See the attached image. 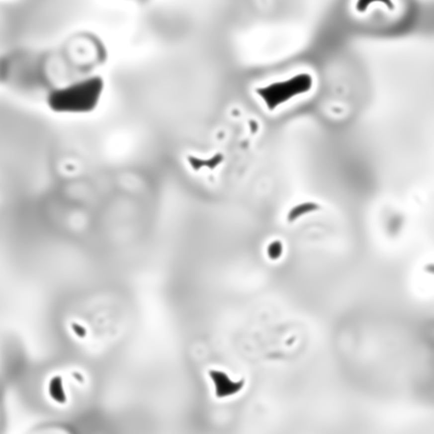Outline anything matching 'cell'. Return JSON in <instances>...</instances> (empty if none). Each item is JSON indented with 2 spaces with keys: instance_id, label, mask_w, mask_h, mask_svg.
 Instances as JSON below:
<instances>
[{
  "instance_id": "cell-6",
  "label": "cell",
  "mask_w": 434,
  "mask_h": 434,
  "mask_svg": "<svg viewBox=\"0 0 434 434\" xmlns=\"http://www.w3.org/2000/svg\"><path fill=\"white\" fill-rule=\"evenodd\" d=\"M72 328H73V329L75 331L76 334H78V335H79L80 337L83 336V334H86V331L84 330L82 326L75 324V327L73 326Z\"/></svg>"
},
{
  "instance_id": "cell-1",
  "label": "cell",
  "mask_w": 434,
  "mask_h": 434,
  "mask_svg": "<svg viewBox=\"0 0 434 434\" xmlns=\"http://www.w3.org/2000/svg\"><path fill=\"white\" fill-rule=\"evenodd\" d=\"M104 90V80L94 76L53 90L47 104L54 112L87 114L97 108Z\"/></svg>"
},
{
  "instance_id": "cell-5",
  "label": "cell",
  "mask_w": 434,
  "mask_h": 434,
  "mask_svg": "<svg viewBox=\"0 0 434 434\" xmlns=\"http://www.w3.org/2000/svg\"><path fill=\"white\" fill-rule=\"evenodd\" d=\"M50 395L53 399L59 403H63L66 401V395L64 392L63 388L61 385V381L60 377H54L49 388Z\"/></svg>"
},
{
  "instance_id": "cell-4",
  "label": "cell",
  "mask_w": 434,
  "mask_h": 434,
  "mask_svg": "<svg viewBox=\"0 0 434 434\" xmlns=\"http://www.w3.org/2000/svg\"><path fill=\"white\" fill-rule=\"evenodd\" d=\"M374 3H382L390 9L394 8V4L392 0H357L355 9L359 13H364Z\"/></svg>"
},
{
  "instance_id": "cell-2",
  "label": "cell",
  "mask_w": 434,
  "mask_h": 434,
  "mask_svg": "<svg viewBox=\"0 0 434 434\" xmlns=\"http://www.w3.org/2000/svg\"><path fill=\"white\" fill-rule=\"evenodd\" d=\"M312 86V78L308 74H299L288 80L270 84L258 90L259 94L269 104H275L295 95L307 92Z\"/></svg>"
},
{
  "instance_id": "cell-3",
  "label": "cell",
  "mask_w": 434,
  "mask_h": 434,
  "mask_svg": "<svg viewBox=\"0 0 434 434\" xmlns=\"http://www.w3.org/2000/svg\"><path fill=\"white\" fill-rule=\"evenodd\" d=\"M209 377L212 382L215 395L219 399L238 394L245 387V380L234 381L224 371L212 369L209 371Z\"/></svg>"
}]
</instances>
